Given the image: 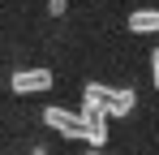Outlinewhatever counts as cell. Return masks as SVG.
<instances>
[{
    "label": "cell",
    "instance_id": "1",
    "mask_svg": "<svg viewBox=\"0 0 159 155\" xmlns=\"http://www.w3.org/2000/svg\"><path fill=\"white\" fill-rule=\"evenodd\" d=\"M82 108H99L107 116H129L133 112V91L103 86V82H86L82 86Z\"/></svg>",
    "mask_w": 159,
    "mask_h": 155
},
{
    "label": "cell",
    "instance_id": "2",
    "mask_svg": "<svg viewBox=\"0 0 159 155\" xmlns=\"http://www.w3.org/2000/svg\"><path fill=\"white\" fill-rule=\"evenodd\" d=\"M52 69H39V65H30V69H13L9 78V86H13V95H43V91H52Z\"/></svg>",
    "mask_w": 159,
    "mask_h": 155
},
{
    "label": "cell",
    "instance_id": "3",
    "mask_svg": "<svg viewBox=\"0 0 159 155\" xmlns=\"http://www.w3.org/2000/svg\"><path fill=\"white\" fill-rule=\"evenodd\" d=\"M43 125L65 134V138H86V116L82 112H69V108H43Z\"/></svg>",
    "mask_w": 159,
    "mask_h": 155
},
{
    "label": "cell",
    "instance_id": "4",
    "mask_svg": "<svg viewBox=\"0 0 159 155\" xmlns=\"http://www.w3.org/2000/svg\"><path fill=\"white\" fill-rule=\"evenodd\" d=\"M129 30L133 35H159V9H133L129 13Z\"/></svg>",
    "mask_w": 159,
    "mask_h": 155
},
{
    "label": "cell",
    "instance_id": "5",
    "mask_svg": "<svg viewBox=\"0 0 159 155\" xmlns=\"http://www.w3.org/2000/svg\"><path fill=\"white\" fill-rule=\"evenodd\" d=\"M65 9H69V0H48V13H52V17H60Z\"/></svg>",
    "mask_w": 159,
    "mask_h": 155
},
{
    "label": "cell",
    "instance_id": "6",
    "mask_svg": "<svg viewBox=\"0 0 159 155\" xmlns=\"http://www.w3.org/2000/svg\"><path fill=\"white\" fill-rule=\"evenodd\" d=\"M151 82H155V86H159V48L151 52Z\"/></svg>",
    "mask_w": 159,
    "mask_h": 155
},
{
    "label": "cell",
    "instance_id": "7",
    "mask_svg": "<svg viewBox=\"0 0 159 155\" xmlns=\"http://www.w3.org/2000/svg\"><path fill=\"white\" fill-rule=\"evenodd\" d=\"M30 155H48V147H30Z\"/></svg>",
    "mask_w": 159,
    "mask_h": 155
},
{
    "label": "cell",
    "instance_id": "8",
    "mask_svg": "<svg viewBox=\"0 0 159 155\" xmlns=\"http://www.w3.org/2000/svg\"><path fill=\"white\" fill-rule=\"evenodd\" d=\"M86 155H103V151H99V147H95V151H86Z\"/></svg>",
    "mask_w": 159,
    "mask_h": 155
}]
</instances>
